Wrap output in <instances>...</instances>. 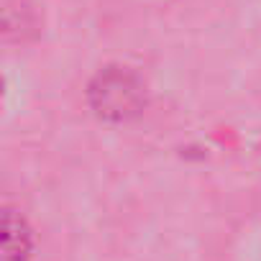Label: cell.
<instances>
[{"mask_svg": "<svg viewBox=\"0 0 261 261\" xmlns=\"http://www.w3.org/2000/svg\"><path fill=\"white\" fill-rule=\"evenodd\" d=\"M34 253V230L21 210L6 207L3 215V261H29Z\"/></svg>", "mask_w": 261, "mask_h": 261, "instance_id": "2", "label": "cell"}, {"mask_svg": "<svg viewBox=\"0 0 261 261\" xmlns=\"http://www.w3.org/2000/svg\"><path fill=\"white\" fill-rule=\"evenodd\" d=\"M87 102L97 118L108 123H128L144 113L146 87L128 67H105L90 80Z\"/></svg>", "mask_w": 261, "mask_h": 261, "instance_id": "1", "label": "cell"}, {"mask_svg": "<svg viewBox=\"0 0 261 261\" xmlns=\"http://www.w3.org/2000/svg\"><path fill=\"white\" fill-rule=\"evenodd\" d=\"M258 261H261V256H258Z\"/></svg>", "mask_w": 261, "mask_h": 261, "instance_id": "3", "label": "cell"}]
</instances>
